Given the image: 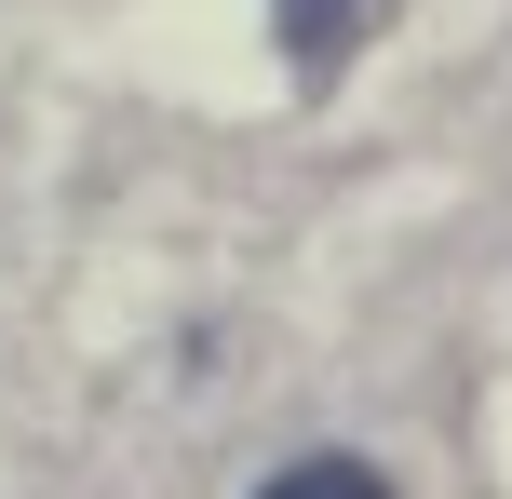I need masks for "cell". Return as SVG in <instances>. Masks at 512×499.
Returning a JSON list of instances; mask_svg holds the SVG:
<instances>
[{"instance_id":"7a4b0ae2","label":"cell","mask_w":512,"mask_h":499,"mask_svg":"<svg viewBox=\"0 0 512 499\" xmlns=\"http://www.w3.org/2000/svg\"><path fill=\"white\" fill-rule=\"evenodd\" d=\"M256 499H391V473H378V459H351V446H310V459H283Z\"/></svg>"},{"instance_id":"6da1fadb","label":"cell","mask_w":512,"mask_h":499,"mask_svg":"<svg viewBox=\"0 0 512 499\" xmlns=\"http://www.w3.org/2000/svg\"><path fill=\"white\" fill-rule=\"evenodd\" d=\"M391 14H405V0H270V41H283V68H297L310 95H324V81L351 68V54L378 41Z\"/></svg>"}]
</instances>
